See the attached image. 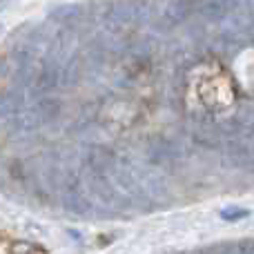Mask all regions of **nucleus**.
Listing matches in <instances>:
<instances>
[{
  "instance_id": "nucleus-1",
  "label": "nucleus",
  "mask_w": 254,
  "mask_h": 254,
  "mask_svg": "<svg viewBox=\"0 0 254 254\" xmlns=\"http://www.w3.org/2000/svg\"><path fill=\"white\" fill-rule=\"evenodd\" d=\"M192 0H158L152 9V22L158 29H172L190 13Z\"/></svg>"
},
{
  "instance_id": "nucleus-2",
  "label": "nucleus",
  "mask_w": 254,
  "mask_h": 254,
  "mask_svg": "<svg viewBox=\"0 0 254 254\" xmlns=\"http://www.w3.org/2000/svg\"><path fill=\"white\" fill-rule=\"evenodd\" d=\"M83 161L87 170H92L94 174H105L107 170L116 165V154L107 149L105 145H89L83 154Z\"/></svg>"
},
{
  "instance_id": "nucleus-3",
  "label": "nucleus",
  "mask_w": 254,
  "mask_h": 254,
  "mask_svg": "<svg viewBox=\"0 0 254 254\" xmlns=\"http://www.w3.org/2000/svg\"><path fill=\"white\" fill-rule=\"evenodd\" d=\"M29 110L34 112L38 125H47V123H52V121H56L58 116H61L63 105H61L58 98H47L45 96V98H40V101H36Z\"/></svg>"
},
{
  "instance_id": "nucleus-4",
  "label": "nucleus",
  "mask_w": 254,
  "mask_h": 254,
  "mask_svg": "<svg viewBox=\"0 0 254 254\" xmlns=\"http://www.w3.org/2000/svg\"><path fill=\"white\" fill-rule=\"evenodd\" d=\"M228 7H230V0H207L203 11H205V16H210V18H219V16H223Z\"/></svg>"
}]
</instances>
